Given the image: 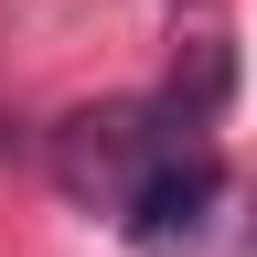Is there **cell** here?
<instances>
[{"label":"cell","instance_id":"obj_1","mask_svg":"<svg viewBox=\"0 0 257 257\" xmlns=\"http://www.w3.org/2000/svg\"><path fill=\"white\" fill-rule=\"evenodd\" d=\"M161 161H172V118H161V107H128V96L75 107L54 128V182L75 193V204H96V214H128Z\"/></svg>","mask_w":257,"mask_h":257},{"label":"cell","instance_id":"obj_2","mask_svg":"<svg viewBox=\"0 0 257 257\" xmlns=\"http://www.w3.org/2000/svg\"><path fill=\"white\" fill-rule=\"evenodd\" d=\"M214 193H225L214 161H204V150H172V161L140 182V204H128V236H140V246H193L204 214H214Z\"/></svg>","mask_w":257,"mask_h":257}]
</instances>
